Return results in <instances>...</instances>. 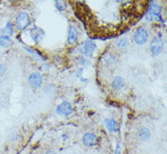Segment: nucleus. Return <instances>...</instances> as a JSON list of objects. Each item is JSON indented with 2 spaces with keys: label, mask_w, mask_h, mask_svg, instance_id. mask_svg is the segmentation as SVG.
Returning <instances> with one entry per match:
<instances>
[{
  "label": "nucleus",
  "mask_w": 167,
  "mask_h": 154,
  "mask_svg": "<svg viewBox=\"0 0 167 154\" xmlns=\"http://www.w3.org/2000/svg\"><path fill=\"white\" fill-rule=\"evenodd\" d=\"M13 33H14V29H13V25L11 22H7L6 27L0 30V35H2V36L9 37V36H12Z\"/></svg>",
  "instance_id": "nucleus-13"
},
{
  "label": "nucleus",
  "mask_w": 167,
  "mask_h": 154,
  "mask_svg": "<svg viewBox=\"0 0 167 154\" xmlns=\"http://www.w3.org/2000/svg\"><path fill=\"white\" fill-rule=\"evenodd\" d=\"M98 141H99L98 137L95 135V134L90 133V132L85 133L82 137V142L87 147H91V146L96 145V144L98 143Z\"/></svg>",
  "instance_id": "nucleus-7"
},
{
  "label": "nucleus",
  "mask_w": 167,
  "mask_h": 154,
  "mask_svg": "<svg viewBox=\"0 0 167 154\" xmlns=\"http://www.w3.org/2000/svg\"><path fill=\"white\" fill-rule=\"evenodd\" d=\"M124 85H125V82L122 77H116V78H114V80H113V87L116 90H122L124 87Z\"/></svg>",
  "instance_id": "nucleus-12"
},
{
  "label": "nucleus",
  "mask_w": 167,
  "mask_h": 154,
  "mask_svg": "<svg viewBox=\"0 0 167 154\" xmlns=\"http://www.w3.org/2000/svg\"><path fill=\"white\" fill-rule=\"evenodd\" d=\"M145 17L148 21L156 20V21L164 23L163 16H162V8L155 2H152V4L150 5L149 9H148L145 14Z\"/></svg>",
  "instance_id": "nucleus-1"
},
{
  "label": "nucleus",
  "mask_w": 167,
  "mask_h": 154,
  "mask_svg": "<svg viewBox=\"0 0 167 154\" xmlns=\"http://www.w3.org/2000/svg\"><path fill=\"white\" fill-rule=\"evenodd\" d=\"M127 45H128V39H127V38H123V39H120L117 43V46L119 47H125Z\"/></svg>",
  "instance_id": "nucleus-18"
},
{
  "label": "nucleus",
  "mask_w": 167,
  "mask_h": 154,
  "mask_svg": "<svg viewBox=\"0 0 167 154\" xmlns=\"http://www.w3.org/2000/svg\"><path fill=\"white\" fill-rule=\"evenodd\" d=\"M78 30L74 26H70L69 27V35H68V43L70 45L74 44L78 39Z\"/></svg>",
  "instance_id": "nucleus-10"
},
{
  "label": "nucleus",
  "mask_w": 167,
  "mask_h": 154,
  "mask_svg": "<svg viewBox=\"0 0 167 154\" xmlns=\"http://www.w3.org/2000/svg\"><path fill=\"white\" fill-rule=\"evenodd\" d=\"M55 6L59 11L62 12L67 8V3L65 1H55Z\"/></svg>",
  "instance_id": "nucleus-17"
},
{
  "label": "nucleus",
  "mask_w": 167,
  "mask_h": 154,
  "mask_svg": "<svg viewBox=\"0 0 167 154\" xmlns=\"http://www.w3.org/2000/svg\"><path fill=\"white\" fill-rule=\"evenodd\" d=\"M25 49H26L27 51H29L32 56H34L36 59H39V60H46V57H44L40 53L37 52V51H35V50H33V49H29V47H25Z\"/></svg>",
  "instance_id": "nucleus-16"
},
{
  "label": "nucleus",
  "mask_w": 167,
  "mask_h": 154,
  "mask_svg": "<svg viewBox=\"0 0 167 154\" xmlns=\"http://www.w3.org/2000/svg\"><path fill=\"white\" fill-rule=\"evenodd\" d=\"M16 28L18 30L20 31L25 30L26 28L29 27L31 24V19H30L29 15L27 12H20L16 16Z\"/></svg>",
  "instance_id": "nucleus-2"
},
{
  "label": "nucleus",
  "mask_w": 167,
  "mask_h": 154,
  "mask_svg": "<svg viewBox=\"0 0 167 154\" xmlns=\"http://www.w3.org/2000/svg\"><path fill=\"white\" fill-rule=\"evenodd\" d=\"M45 154H57V153H56L55 151H53V150H49L48 152H46Z\"/></svg>",
  "instance_id": "nucleus-21"
},
{
  "label": "nucleus",
  "mask_w": 167,
  "mask_h": 154,
  "mask_svg": "<svg viewBox=\"0 0 167 154\" xmlns=\"http://www.w3.org/2000/svg\"><path fill=\"white\" fill-rule=\"evenodd\" d=\"M57 112H58V114L61 115V116L68 117V116H70V115H71L72 112H73L72 106L68 101H63L62 103H60L58 106Z\"/></svg>",
  "instance_id": "nucleus-5"
},
{
  "label": "nucleus",
  "mask_w": 167,
  "mask_h": 154,
  "mask_svg": "<svg viewBox=\"0 0 167 154\" xmlns=\"http://www.w3.org/2000/svg\"><path fill=\"white\" fill-rule=\"evenodd\" d=\"M81 73H82V69H79V72L77 73V77H80Z\"/></svg>",
  "instance_id": "nucleus-22"
},
{
  "label": "nucleus",
  "mask_w": 167,
  "mask_h": 154,
  "mask_svg": "<svg viewBox=\"0 0 167 154\" xmlns=\"http://www.w3.org/2000/svg\"><path fill=\"white\" fill-rule=\"evenodd\" d=\"M148 37H149V34H148L147 30L144 27H138L135 33H134V42L138 45H143L147 42Z\"/></svg>",
  "instance_id": "nucleus-4"
},
{
  "label": "nucleus",
  "mask_w": 167,
  "mask_h": 154,
  "mask_svg": "<svg viewBox=\"0 0 167 154\" xmlns=\"http://www.w3.org/2000/svg\"><path fill=\"white\" fill-rule=\"evenodd\" d=\"M114 154H122V153H120V145H119V144H117L116 149H115V153H114Z\"/></svg>",
  "instance_id": "nucleus-20"
},
{
  "label": "nucleus",
  "mask_w": 167,
  "mask_h": 154,
  "mask_svg": "<svg viewBox=\"0 0 167 154\" xmlns=\"http://www.w3.org/2000/svg\"><path fill=\"white\" fill-rule=\"evenodd\" d=\"M163 49V43L161 39V33H159V37H155L153 38L150 44V50L153 56H158Z\"/></svg>",
  "instance_id": "nucleus-3"
},
{
  "label": "nucleus",
  "mask_w": 167,
  "mask_h": 154,
  "mask_svg": "<svg viewBox=\"0 0 167 154\" xmlns=\"http://www.w3.org/2000/svg\"><path fill=\"white\" fill-rule=\"evenodd\" d=\"M105 125L108 130L111 132H118L119 131V124L113 118H108L105 120Z\"/></svg>",
  "instance_id": "nucleus-11"
},
{
  "label": "nucleus",
  "mask_w": 167,
  "mask_h": 154,
  "mask_svg": "<svg viewBox=\"0 0 167 154\" xmlns=\"http://www.w3.org/2000/svg\"><path fill=\"white\" fill-rule=\"evenodd\" d=\"M95 49H96V44L93 41L86 40L84 42V45H83V47H82V54L90 57L93 55Z\"/></svg>",
  "instance_id": "nucleus-8"
},
{
  "label": "nucleus",
  "mask_w": 167,
  "mask_h": 154,
  "mask_svg": "<svg viewBox=\"0 0 167 154\" xmlns=\"http://www.w3.org/2000/svg\"><path fill=\"white\" fill-rule=\"evenodd\" d=\"M6 68L5 65H0V77H2L6 73Z\"/></svg>",
  "instance_id": "nucleus-19"
},
{
  "label": "nucleus",
  "mask_w": 167,
  "mask_h": 154,
  "mask_svg": "<svg viewBox=\"0 0 167 154\" xmlns=\"http://www.w3.org/2000/svg\"><path fill=\"white\" fill-rule=\"evenodd\" d=\"M138 136L142 140H147L151 137V131L149 130V129L147 128H141L140 130L138 132Z\"/></svg>",
  "instance_id": "nucleus-14"
},
{
  "label": "nucleus",
  "mask_w": 167,
  "mask_h": 154,
  "mask_svg": "<svg viewBox=\"0 0 167 154\" xmlns=\"http://www.w3.org/2000/svg\"><path fill=\"white\" fill-rule=\"evenodd\" d=\"M13 44L11 38L7 37V36H2L0 35V47H9Z\"/></svg>",
  "instance_id": "nucleus-15"
},
{
  "label": "nucleus",
  "mask_w": 167,
  "mask_h": 154,
  "mask_svg": "<svg viewBox=\"0 0 167 154\" xmlns=\"http://www.w3.org/2000/svg\"><path fill=\"white\" fill-rule=\"evenodd\" d=\"M29 82L30 86L34 89H39L43 83V78L42 76L38 72H33L30 74L29 78Z\"/></svg>",
  "instance_id": "nucleus-6"
},
{
  "label": "nucleus",
  "mask_w": 167,
  "mask_h": 154,
  "mask_svg": "<svg viewBox=\"0 0 167 154\" xmlns=\"http://www.w3.org/2000/svg\"><path fill=\"white\" fill-rule=\"evenodd\" d=\"M30 35H31L32 39L36 43H39L40 40H42V38L44 37V32L40 29L39 27H34L33 28H31V29H30Z\"/></svg>",
  "instance_id": "nucleus-9"
}]
</instances>
